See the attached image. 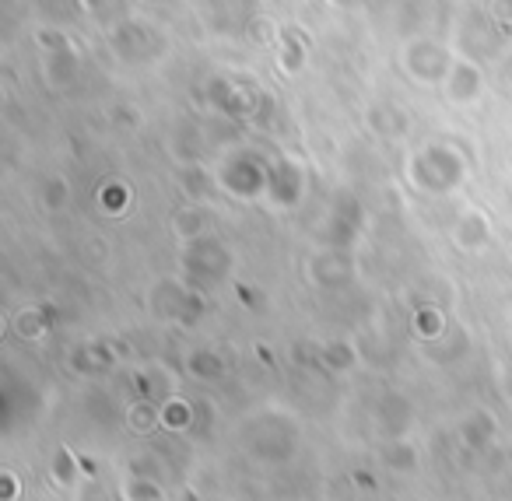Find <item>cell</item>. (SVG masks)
I'll list each match as a JSON object with an SVG mask.
<instances>
[{
	"mask_svg": "<svg viewBox=\"0 0 512 501\" xmlns=\"http://www.w3.org/2000/svg\"><path fill=\"white\" fill-rule=\"evenodd\" d=\"M463 176V165L460 158L453 155V151L446 148H432L425 151V155L418 158V169H414V179H418L421 186H428V190H449V186H456Z\"/></svg>",
	"mask_w": 512,
	"mask_h": 501,
	"instance_id": "obj_1",
	"label": "cell"
},
{
	"mask_svg": "<svg viewBox=\"0 0 512 501\" xmlns=\"http://www.w3.org/2000/svg\"><path fill=\"white\" fill-rule=\"evenodd\" d=\"M411 421H414V407L404 400V396H397V393L386 396V400L376 407V424L383 428L386 438H393V442H404Z\"/></svg>",
	"mask_w": 512,
	"mask_h": 501,
	"instance_id": "obj_2",
	"label": "cell"
},
{
	"mask_svg": "<svg viewBox=\"0 0 512 501\" xmlns=\"http://www.w3.org/2000/svg\"><path fill=\"white\" fill-rule=\"evenodd\" d=\"M495 417L488 414V410H474V414L463 421V428H460V435H463V442L470 445V449H484V445L495 438Z\"/></svg>",
	"mask_w": 512,
	"mask_h": 501,
	"instance_id": "obj_3",
	"label": "cell"
},
{
	"mask_svg": "<svg viewBox=\"0 0 512 501\" xmlns=\"http://www.w3.org/2000/svg\"><path fill=\"white\" fill-rule=\"evenodd\" d=\"M186 368H190V375L193 379H200V382H218L221 375H225V358H221L218 351H193L190 358H186Z\"/></svg>",
	"mask_w": 512,
	"mask_h": 501,
	"instance_id": "obj_4",
	"label": "cell"
},
{
	"mask_svg": "<svg viewBox=\"0 0 512 501\" xmlns=\"http://www.w3.org/2000/svg\"><path fill=\"white\" fill-rule=\"evenodd\" d=\"M74 368H81L85 375H102V372H109V368L116 365V354L109 351V347H102V344H92V347H85L81 354H74Z\"/></svg>",
	"mask_w": 512,
	"mask_h": 501,
	"instance_id": "obj_5",
	"label": "cell"
},
{
	"mask_svg": "<svg viewBox=\"0 0 512 501\" xmlns=\"http://www.w3.org/2000/svg\"><path fill=\"white\" fill-rule=\"evenodd\" d=\"M197 424V407L183 400H169L162 407V428H172V431H186Z\"/></svg>",
	"mask_w": 512,
	"mask_h": 501,
	"instance_id": "obj_6",
	"label": "cell"
},
{
	"mask_svg": "<svg viewBox=\"0 0 512 501\" xmlns=\"http://www.w3.org/2000/svg\"><path fill=\"white\" fill-rule=\"evenodd\" d=\"M123 501H165L162 487H158V480H148V477H130L127 484H123Z\"/></svg>",
	"mask_w": 512,
	"mask_h": 501,
	"instance_id": "obj_7",
	"label": "cell"
},
{
	"mask_svg": "<svg viewBox=\"0 0 512 501\" xmlns=\"http://www.w3.org/2000/svg\"><path fill=\"white\" fill-rule=\"evenodd\" d=\"M320 361L327 368H334V372H344V368L355 365V351H351L348 344H327L320 351Z\"/></svg>",
	"mask_w": 512,
	"mask_h": 501,
	"instance_id": "obj_8",
	"label": "cell"
},
{
	"mask_svg": "<svg viewBox=\"0 0 512 501\" xmlns=\"http://www.w3.org/2000/svg\"><path fill=\"white\" fill-rule=\"evenodd\" d=\"M383 463L390 466V470H414V466H418V456H414V449L407 442H393L390 449H386Z\"/></svg>",
	"mask_w": 512,
	"mask_h": 501,
	"instance_id": "obj_9",
	"label": "cell"
},
{
	"mask_svg": "<svg viewBox=\"0 0 512 501\" xmlns=\"http://www.w3.org/2000/svg\"><path fill=\"white\" fill-rule=\"evenodd\" d=\"M18 333H22V337H43L46 323L39 319V312H22V316H18Z\"/></svg>",
	"mask_w": 512,
	"mask_h": 501,
	"instance_id": "obj_10",
	"label": "cell"
},
{
	"mask_svg": "<svg viewBox=\"0 0 512 501\" xmlns=\"http://www.w3.org/2000/svg\"><path fill=\"white\" fill-rule=\"evenodd\" d=\"M53 477H57L60 484H74V456L67 449H60L57 463H53Z\"/></svg>",
	"mask_w": 512,
	"mask_h": 501,
	"instance_id": "obj_11",
	"label": "cell"
},
{
	"mask_svg": "<svg viewBox=\"0 0 512 501\" xmlns=\"http://www.w3.org/2000/svg\"><path fill=\"white\" fill-rule=\"evenodd\" d=\"M414 326H418V333H421V326H425V337H435V333L442 330V319H439V312H418V319H414Z\"/></svg>",
	"mask_w": 512,
	"mask_h": 501,
	"instance_id": "obj_12",
	"label": "cell"
},
{
	"mask_svg": "<svg viewBox=\"0 0 512 501\" xmlns=\"http://www.w3.org/2000/svg\"><path fill=\"white\" fill-rule=\"evenodd\" d=\"M0 484H4V494H0V501H15L18 491H22V484H18V477L11 470L0 473Z\"/></svg>",
	"mask_w": 512,
	"mask_h": 501,
	"instance_id": "obj_13",
	"label": "cell"
}]
</instances>
